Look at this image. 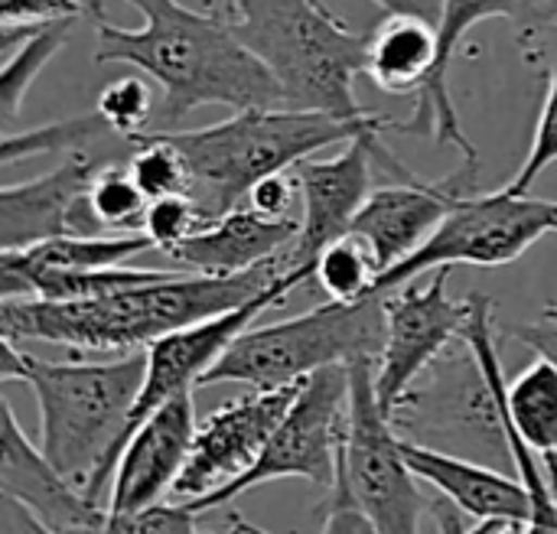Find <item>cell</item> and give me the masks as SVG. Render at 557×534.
<instances>
[{"mask_svg": "<svg viewBox=\"0 0 557 534\" xmlns=\"http://www.w3.org/2000/svg\"><path fill=\"white\" fill-rule=\"evenodd\" d=\"M493 313L496 300L490 294H470L463 339L411 385L388 418L405 440L516 473L503 414L509 385L499 365Z\"/></svg>", "mask_w": 557, "mask_h": 534, "instance_id": "5", "label": "cell"}, {"mask_svg": "<svg viewBox=\"0 0 557 534\" xmlns=\"http://www.w3.org/2000/svg\"><path fill=\"white\" fill-rule=\"evenodd\" d=\"M313 281L310 271H287L281 274L264 294H258L255 300L228 310V313H219V316H209L202 323H193V326H183L176 333H166L163 339H157L150 349H147V375H144V388H140V398L134 405V414H131V431H127V440L131 434L157 411L163 408L166 401L180 398V395H189L196 388H202L206 375L215 369V362L228 352V346L261 316L268 313L271 307H281L287 300V294L300 284ZM127 447V444H124Z\"/></svg>", "mask_w": 557, "mask_h": 534, "instance_id": "12", "label": "cell"}, {"mask_svg": "<svg viewBox=\"0 0 557 534\" xmlns=\"http://www.w3.org/2000/svg\"><path fill=\"white\" fill-rule=\"evenodd\" d=\"M225 534H268V532L255 529V525H251V522H245L238 512H232V516H228V522H225Z\"/></svg>", "mask_w": 557, "mask_h": 534, "instance_id": "39", "label": "cell"}, {"mask_svg": "<svg viewBox=\"0 0 557 534\" xmlns=\"http://www.w3.org/2000/svg\"><path fill=\"white\" fill-rule=\"evenodd\" d=\"M78 534H209L199 525V512L183 502H160L131 516H104L98 525Z\"/></svg>", "mask_w": 557, "mask_h": 534, "instance_id": "32", "label": "cell"}, {"mask_svg": "<svg viewBox=\"0 0 557 534\" xmlns=\"http://www.w3.org/2000/svg\"><path fill=\"white\" fill-rule=\"evenodd\" d=\"M196 427L193 392L157 408L121 450L108 483L104 509L111 516H131L166 502L189 460Z\"/></svg>", "mask_w": 557, "mask_h": 534, "instance_id": "17", "label": "cell"}, {"mask_svg": "<svg viewBox=\"0 0 557 534\" xmlns=\"http://www.w3.org/2000/svg\"><path fill=\"white\" fill-rule=\"evenodd\" d=\"M346 431H349V365H333L300 382L290 411L284 414L268 447L261 450L258 463L245 476L186 506L206 516L212 509L228 506L242 493L274 480H310L330 489L346 447Z\"/></svg>", "mask_w": 557, "mask_h": 534, "instance_id": "10", "label": "cell"}, {"mask_svg": "<svg viewBox=\"0 0 557 534\" xmlns=\"http://www.w3.org/2000/svg\"><path fill=\"white\" fill-rule=\"evenodd\" d=\"M137 150V137H124L117 134L101 111L95 108L91 114H78L69 121H55V124H42L23 134H3V166L16 163V160H29V157H42V153H55V157H69V153H98L111 163H127L131 153Z\"/></svg>", "mask_w": 557, "mask_h": 534, "instance_id": "24", "label": "cell"}, {"mask_svg": "<svg viewBox=\"0 0 557 534\" xmlns=\"http://www.w3.org/2000/svg\"><path fill=\"white\" fill-rule=\"evenodd\" d=\"M395 117L366 121L304 108H248L199 131H163L186 157L189 199L206 222L245 206L255 183L287 173L326 147H343L366 134H392Z\"/></svg>", "mask_w": 557, "mask_h": 534, "instance_id": "4", "label": "cell"}, {"mask_svg": "<svg viewBox=\"0 0 557 534\" xmlns=\"http://www.w3.org/2000/svg\"><path fill=\"white\" fill-rule=\"evenodd\" d=\"M88 16L78 0H0V33Z\"/></svg>", "mask_w": 557, "mask_h": 534, "instance_id": "35", "label": "cell"}, {"mask_svg": "<svg viewBox=\"0 0 557 534\" xmlns=\"http://www.w3.org/2000/svg\"><path fill=\"white\" fill-rule=\"evenodd\" d=\"M339 470L375 532L421 534L431 499H424L421 480L405 460L401 434L379 405L375 362L369 359L349 365V431Z\"/></svg>", "mask_w": 557, "mask_h": 534, "instance_id": "9", "label": "cell"}, {"mask_svg": "<svg viewBox=\"0 0 557 534\" xmlns=\"http://www.w3.org/2000/svg\"><path fill=\"white\" fill-rule=\"evenodd\" d=\"M542 313H545V316H555V320H557V303H552V307H545Z\"/></svg>", "mask_w": 557, "mask_h": 534, "instance_id": "43", "label": "cell"}, {"mask_svg": "<svg viewBox=\"0 0 557 534\" xmlns=\"http://www.w3.org/2000/svg\"><path fill=\"white\" fill-rule=\"evenodd\" d=\"M476 173L480 160H463V166L447 179H392L388 186L372 189V196L352 222V235H359L369 245L385 274L408 261L437 232V225L463 196L476 193Z\"/></svg>", "mask_w": 557, "mask_h": 534, "instance_id": "16", "label": "cell"}, {"mask_svg": "<svg viewBox=\"0 0 557 534\" xmlns=\"http://www.w3.org/2000/svg\"><path fill=\"white\" fill-rule=\"evenodd\" d=\"M512 20L522 29V42L557 20V0H444L437 23V72L428 88L418 95V108L408 121H395L401 134H431L441 144H450L463 153V160H480L473 140L463 134L454 95H450V69L467 39V33L483 20Z\"/></svg>", "mask_w": 557, "mask_h": 534, "instance_id": "15", "label": "cell"}, {"mask_svg": "<svg viewBox=\"0 0 557 534\" xmlns=\"http://www.w3.org/2000/svg\"><path fill=\"white\" fill-rule=\"evenodd\" d=\"M235 29L274 72L287 108L372 117L356 98V78L369 65V33L349 29L330 3L242 0Z\"/></svg>", "mask_w": 557, "mask_h": 534, "instance_id": "6", "label": "cell"}, {"mask_svg": "<svg viewBox=\"0 0 557 534\" xmlns=\"http://www.w3.org/2000/svg\"><path fill=\"white\" fill-rule=\"evenodd\" d=\"M202 225H206V219L199 215V209L189 196L150 199L147 215H144V235L153 241V248L160 254H170L183 238H189Z\"/></svg>", "mask_w": 557, "mask_h": 534, "instance_id": "33", "label": "cell"}, {"mask_svg": "<svg viewBox=\"0 0 557 534\" xmlns=\"http://www.w3.org/2000/svg\"><path fill=\"white\" fill-rule=\"evenodd\" d=\"M385 349V294L356 303L326 300L323 307L268 323L248 326L228 352L206 375V385H251L284 388L323 369L379 362Z\"/></svg>", "mask_w": 557, "mask_h": 534, "instance_id": "7", "label": "cell"}, {"mask_svg": "<svg viewBox=\"0 0 557 534\" xmlns=\"http://www.w3.org/2000/svg\"><path fill=\"white\" fill-rule=\"evenodd\" d=\"M379 274H382V268H379L375 254L352 232L336 238L330 248H323V254L317 258V268H313V281L320 284V290L330 300H343V303L372 297Z\"/></svg>", "mask_w": 557, "mask_h": 534, "instance_id": "29", "label": "cell"}, {"mask_svg": "<svg viewBox=\"0 0 557 534\" xmlns=\"http://www.w3.org/2000/svg\"><path fill=\"white\" fill-rule=\"evenodd\" d=\"M0 496L16 499L49 529L78 534L108 516L104 506H95L82 486L49 463L42 447H33V440L20 431L7 398L0 401Z\"/></svg>", "mask_w": 557, "mask_h": 534, "instance_id": "19", "label": "cell"}, {"mask_svg": "<svg viewBox=\"0 0 557 534\" xmlns=\"http://www.w3.org/2000/svg\"><path fill=\"white\" fill-rule=\"evenodd\" d=\"M548 235H557V199H535L506 186L496 193H470L447 212L437 232L408 261L379 277L375 294H392L411 284L418 274L447 264H512Z\"/></svg>", "mask_w": 557, "mask_h": 534, "instance_id": "8", "label": "cell"}, {"mask_svg": "<svg viewBox=\"0 0 557 534\" xmlns=\"http://www.w3.org/2000/svg\"><path fill=\"white\" fill-rule=\"evenodd\" d=\"M98 153H69L49 173L0 189V245L3 251L29 248L59 235H95L85 196L101 166Z\"/></svg>", "mask_w": 557, "mask_h": 534, "instance_id": "18", "label": "cell"}, {"mask_svg": "<svg viewBox=\"0 0 557 534\" xmlns=\"http://www.w3.org/2000/svg\"><path fill=\"white\" fill-rule=\"evenodd\" d=\"M284 261L261 264L235 277L170 271L150 284L124 287L85 300H0V336L10 343H46L69 352H144L166 333L228 313L264 294Z\"/></svg>", "mask_w": 557, "mask_h": 534, "instance_id": "2", "label": "cell"}, {"mask_svg": "<svg viewBox=\"0 0 557 534\" xmlns=\"http://www.w3.org/2000/svg\"><path fill=\"white\" fill-rule=\"evenodd\" d=\"M137 186L147 199L163 196H189V166L183 150L163 131H144L137 137V150L127 160Z\"/></svg>", "mask_w": 557, "mask_h": 534, "instance_id": "30", "label": "cell"}, {"mask_svg": "<svg viewBox=\"0 0 557 534\" xmlns=\"http://www.w3.org/2000/svg\"><path fill=\"white\" fill-rule=\"evenodd\" d=\"M385 134H366L349 144L330 160H304L294 166V176L300 183V232L294 248L284 258V271H310L317 268V258L323 248H330L336 238L352 232V222L366 199L372 196V160Z\"/></svg>", "mask_w": 557, "mask_h": 534, "instance_id": "14", "label": "cell"}, {"mask_svg": "<svg viewBox=\"0 0 557 534\" xmlns=\"http://www.w3.org/2000/svg\"><path fill=\"white\" fill-rule=\"evenodd\" d=\"M506 414L539 457H557V369L535 359L506 388Z\"/></svg>", "mask_w": 557, "mask_h": 534, "instance_id": "26", "label": "cell"}, {"mask_svg": "<svg viewBox=\"0 0 557 534\" xmlns=\"http://www.w3.org/2000/svg\"><path fill=\"white\" fill-rule=\"evenodd\" d=\"M297 392H300V382L284 385V388H255L251 395H242L215 408L196 427L189 460L170 499L186 506L245 476L258 463L261 450L268 447L284 414L290 411Z\"/></svg>", "mask_w": 557, "mask_h": 534, "instance_id": "13", "label": "cell"}, {"mask_svg": "<svg viewBox=\"0 0 557 534\" xmlns=\"http://www.w3.org/2000/svg\"><path fill=\"white\" fill-rule=\"evenodd\" d=\"M512 339H519L522 346H529L539 359L552 362L557 369V320L555 316H545L535 320V323H522V326H512L509 330Z\"/></svg>", "mask_w": 557, "mask_h": 534, "instance_id": "36", "label": "cell"}, {"mask_svg": "<svg viewBox=\"0 0 557 534\" xmlns=\"http://www.w3.org/2000/svg\"><path fill=\"white\" fill-rule=\"evenodd\" d=\"M385 13H408V16H424L431 23H441L444 0H372Z\"/></svg>", "mask_w": 557, "mask_h": 534, "instance_id": "38", "label": "cell"}, {"mask_svg": "<svg viewBox=\"0 0 557 534\" xmlns=\"http://www.w3.org/2000/svg\"><path fill=\"white\" fill-rule=\"evenodd\" d=\"M437 23L388 13L369 33L366 75L388 95H421L437 72Z\"/></svg>", "mask_w": 557, "mask_h": 534, "instance_id": "22", "label": "cell"}, {"mask_svg": "<svg viewBox=\"0 0 557 534\" xmlns=\"http://www.w3.org/2000/svg\"><path fill=\"white\" fill-rule=\"evenodd\" d=\"M82 7H85V13L98 23V20H104V0H78Z\"/></svg>", "mask_w": 557, "mask_h": 534, "instance_id": "40", "label": "cell"}, {"mask_svg": "<svg viewBox=\"0 0 557 534\" xmlns=\"http://www.w3.org/2000/svg\"><path fill=\"white\" fill-rule=\"evenodd\" d=\"M153 251L144 232L124 235H59L29 248H13L0 254V284L42 274V271H95L131 264L137 254Z\"/></svg>", "mask_w": 557, "mask_h": 534, "instance_id": "23", "label": "cell"}, {"mask_svg": "<svg viewBox=\"0 0 557 534\" xmlns=\"http://www.w3.org/2000/svg\"><path fill=\"white\" fill-rule=\"evenodd\" d=\"M450 264L437 268L428 284H405L385 294V349L375 362V395L385 414L411 392V385L463 339L470 320V297L447 294Z\"/></svg>", "mask_w": 557, "mask_h": 534, "instance_id": "11", "label": "cell"}, {"mask_svg": "<svg viewBox=\"0 0 557 534\" xmlns=\"http://www.w3.org/2000/svg\"><path fill=\"white\" fill-rule=\"evenodd\" d=\"M300 222L264 219L251 206H238L228 215L206 222L189 238H183L166 258L189 274L235 277L271 261H284L294 248Z\"/></svg>", "mask_w": 557, "mask_h": 534, "instance_id": "20", "label": "cell"}, {"mask_svg": "<svg viewBox=\"0 0 557 534\" xmlns=\"http://www.w3.org/2000/svg\"><path fill=\"white\" fill-rule=\"evenodd\" d=\"M98 111L101 117L124 137H140L144 131H150V121L157 117L153 108V91L144 78L127 75L111 82L101 95H98Z\"/></svg>", "mask_w": 557, "mask_h": 534, "instance_id": "31", "label": "cell"}, {"mask_svg": "<svg viewBox=\"0 0 557 534\" xmlns=\"http://www.w3.org/2000/svg\"><path fill=\"white\" fill-rule=\"evenodd\" d=\"M147 375V349L114 362H46L3 339L0 382H23L39 405V447L82 493L104 506Z\"/></svg>", "mask_w": 557, "mask_h": 534, "instance_id": "3", "label": "cell"}, {"mask_svg": "<svg viewBox=\"0 0 557 534\" xmlns=\"http://www.w3.org/2000/svg\"><path fill=\"white\" fill-rule=\"evenodd\" d=\"M490 534H529V529L519 525V522H496V529Z\"/></svg>", "mask_w": 557, "mask_h": 534, "instance_id": "41", "label": "cell"}, {"mask_svg": "<svg viewBox=\"0 0 557 534\" xmlns=\"http://www.w3.org/2000/svg\"><path fill=\"white\" fill-rule=\"evenodd\" d=\"M0 534H59L39 522L26 506H20L10 496H0Z\"/></svg>", "mask_w": 557, "mask_h": 534, "instance_id": "37", "label": "cell"}, {"mask_svg": "<svg viewBox=\"0 0 557 534\" xmlns=\"http://www.w3.org/2000/svg\"><path fill=\"white\" fill-rule=\"evenodd\" d=\"M522 46L532 52V59L548 52V91L542 101V114L535 124L529 157L522 160L519 173L506 183V189H512V193H529L539 183V176L557 163V20L548 23L545 29H539L535 36H529Z\"/></svg>", "mask_w": 557, "mask_h": 534, "instance_id": "28", "label": "cell"}, {"mask_svg": "<svg viewBox=\"0 0 557 534\" xmlns=\"http://www.w3.org/2000/svg\"><path fill=\"white\" fill-rule=\"evenodd\" d=\"M75 20H55L42 26H26V29H10L0 33V114L3 124H10L20 114V104L33 85V78L46 69V62L59 52L65 42V33Z\"/></svg>", "mask_w": 557, "mask_h": 534, "instance_id": "25", "label": "cell"}, {"mask_svg": "<svg viewBox=\"0 0 557 534\" xmlns=\"http://www.w3.org/2000/svg\"><path fill=\"white\" fill-rule=\"evenodd\" d=\"M238 7H242V0H225V10L228 13H238Z\"/></svg>", "mask_w": 557, "mask_h": 534, "instance_id": "42", "label": "cell"}, {"mask_svg": "<svg viewBox=\"0 0 557 534\" xmlns=\"http://www.w3.org/2000/svg\"><path fill=\"white\" fill-rule=\"evenodd\" d=\"M245 206H251L264 219L300 222L304 199H300V183H297L294 170L274 173V176H264L261 183H255L251 193H248V199H245Z\"/></svg>", "mask_w": 557, "mask_h": 534, "instance_id": "34", "label": "cell"}, {"mask_svg": "<svg viewBox=\"0 0 557 534\" xmlns=\"http://www.w3.org/2000/svg\"><path fill=\"white\" fill-rule=\"evenodd\" d=\"M405 460L414 470V476L431 486L437 496L450 499L457 509H463L473 522H519L529 525L532 499L519 476H506V470L444 454L434 447H421L414 440H405Z\"/></svg>", "mask_w": 557, "mask_h": 534, "instance_id": "21", "label": "cell"}, {"mask_svg": "<svg viewBox=\"0 0 557 534\" xmlns=\"http://www.w3.org/2000/svg\"><path fill=\"white\" fill-rule=\"evenodd\" d=\"M144 26L95 23V62L134 65L160 85L157 131H173L189 111L222 104L232 111L281 108L284 91L264 59L238 36L235 20L193 10L180 0H131Z\"/></svg>", "mask_w": 557, "mask_h": 534, "instance_id": "1", "label": "cell"}, {"mask_svg": "<svg viewBox=\"0 0 557 534\" xmlns=\"http://www.w3.org/2000/svg\"><path fill=\"white\" fill-rule=\"evenodd\" d=\"M147 193L137 186L127 163H108L95 173L85 212L91 219L95 235H124V232H144L147 215Z\"/></svg>", "mask_w": 557, "mask_h": 534, "instance_id": "27", "label": "cell"}]
</instances>
